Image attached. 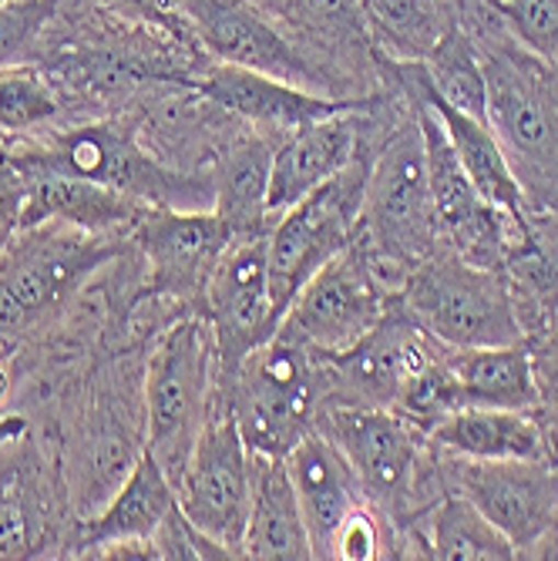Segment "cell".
Listing matches in <instances>:
<instances>
[{"mask_svg": "<svg viewBox=\"0 0 558 561\" xmlns=\"http://www.w3.org/2000/svg\"><path fill=\"white\" fill-rule=\"evenodd\" d=\"M219 346L209 320H182L148 360L145 374V454L179 484L189 454L216 414Z\"/></svg>", "mask_w": 558, "mask_h": 561, "instance_id": "1", "label": "cell"}, {"mask_svg": "<svg viewBox=\"0 0 558 561\" xmlns=\"http://www.w3.org/2000/svg\"><path fill=\"white\" fill-rule=\"evenodd\" d=\"M226 407L252 454L286 457L310 431L323 407V356L303 343L270 336L226 380Z\"/></svg>", "mask_w": 558, "mask_h": 561, "instance_id": "2", "label": "cell"}, {"mask_svg": "<svg viewBox=\"0 0 558 561\" xmlns=\"http://www.w3.org/2000/svg\"><path fill=\"white\" fill-rule=\"evenodd\" d=\"M400 310L421 333L451 350L522 343L525 327L515 296L498 270L462 260L458 252H431L400 286Z\"/></svg>", "mask_w": 558, "mask_h": 561, "instance_id": "3", "label": "cell"}, {"mask_svg": "<svg viewBox=\"0 0 558 561\" xmlns=\"http://www.w3.org/2000/svg\"><path fill=\"white\" fill-rule=\"evenodd\" d=\"M390 310L394 296L380 273V260L367 239L357 236L293 296L280 333L320 356H333L361 343Z\"/></svg>", "mask_w": 558, "mask_h": 561, "instance_id": "4", "label": "cell"}, {"mask_svg": "<svg viewBox=\"0 0 558 561\" xmlns=\"http://www.w3.org/2000/svg\"><path fill=\"white\" fill-rule=\"evenodd\" d=\"M367 159H353L340 175L310 192L293 209H286L276 226L266 232V263H270V289L280 317L293 296L307 286L337 252H343L357 239L364 188H367Z\"/></svg>", "mask_w": 558, "mask_h": 561, "instance_id": "5", "label": "cell"}, {"mask_svg": "<svg viewBox=\"0 0 558 561\" xmlns=\"http://www.w3.org/2000/svg\"><path fill=\"white\" fill-rule=\"evenodd\" d=\"M361 222L367 226L364 239L380 263L414 270L437 252L441 232L418 118L411 128L397 131L371 162Z\"/></svg>", "mask_w": 558, "mask_h": 561, "instance_id": "6", "label": "cell"}, {"mask_svg": "<svg viewBox=\"0 0 558 561\" xmlns=\"http://www.w3.org/2000/svg\"><path fill=\"white\" fill-rule=\"evenodd\" d=\"M317 431L343 454L367 501L384 512H400L418 494L424 431L408 417L390 407L327 403L317 414Z\"/></svg>", "mask_w": 558, "mask_h": 561, "instance_id": "7", "label": "cell"}, {"mask_svg": "<svg viewBox=\"0 0 558 561\" xmlns=\"http://www.w3.org/2000/svg\"><path fill=\"white\" fill-rule=\"evenodd\" d=\"M179 512L206 538L242 558V535L252 501V450L246 447L229 407L216 411L198 434L175 484Z\"/></svg>", "mask_w": 558, "mask_h": 561, "instance_id": "8", "label": "cell"}, {"mask_svg": "<svg viewBox=\"0 0 558 561\" xmlns=\"http://www.w3.org/2000/svg\"><path fill=\"white\" fill-rule=\"evenodd\" d=\"M44 232L37 242L21 249L11 263L0 266V340L31 327L37 317L58 310V306L81 286L88 273L115 256V242L105 236H91L84 229Z\"/></svg>", "mask_w": 558, "mask_h": 561, "instance_id": "9", "label": "cell"}, {"mask_svg": "<svg viewBox=\"0 0 558 561\" xmlns=\"http://www.w3.org/2000/svg\"><path fill=\"white\" fill-rule=\"evenodd\" d=\"M454 488L522 554L558 531V465L548 461H468L454 457Z\"/></svg>", "mask_w": 558, "mask_h": 561, "instance_id": "10", "label": "cell"}, {"mask_svg": "<svg viewBox=\"0 0 558 561\" xmlns=\"http://www.w3.org/2000/svg\"><path fill=\"white\" fill-rule=\"evenodd\" d=\"M209 323L219 346L223 377L229 380L246 356L280 330V310L270 289L266 232L236 239L219 260L209 286Z\"/></svg>", "mask_w": 558, "mask_h": 561, "instance_id": "11", "label": "cell"}, {"mask_svg": "<svg viewBox=\"0 0 558 561\" xmlns=\"http://www.w3.org/2000/svg\"><path fill=\"white\" fill-rule=\"evenodd\" d=\"M132 232L148 260L151 289L166 296L206 293L219 260L236 242L229 222L216 209L148 206Z\"/></svg>", "mask_w": 558, "mask_h": 561, "instance_id": "12", "label": "cell"}, {"mask_svg": "<svg viewBox=\"0 0 558 561\" xmlns=\"http://www.w3.org/2000/svg\"><path fill=\"white\" fill-rule=\"evenodd\" d=\"M488 78V125L504 151H519L525 162L558 159V88L545 68L509 55L481 58Z\"/></svg>", "mask_w": 558, "mask_h": 561, "instance_id": "13", "label": "cell"}, {"mask_svg": "<svg viewBox=\"0 0 558 561\" xmlns=\"http://www.w3.org/2000/svg\"><path fill=\"white\" fill-rule=\"evenodd\" d=\"M21 175H24V213H21V232L27 229H41L47 222H65L71 229H84V232H98L109 236L118 229H135V222L141 219V213L148 209L145 202L98 185L58 169L41 165L31 151H21L14 156Z\"/></svg>", "mask_w": 558, "mask_h": 561, "instance_id": "14", "label": "cell"}, {"mask_svg": "<svg viewBox=\"0 0 558 561\" xmlns=\"http://www.w3.org/2000/svg\"><path fill=\"white\" fill-rule=\"evenodd\" d=\"M185 14L202 47L219 58V65L260 71L296 88L317 81L296 47L239 0H185Z\"/></svg>", "mask_w": 558, "mask_h": 561, "instance_id": "15", "label": "cell"}, {"mask_svg": "<svg viewBox=\"0 0 558 561\" xmlns=\"http://www.w3.org/2000/svg\"><path fill=\"white\" fill-rule=\"evenodd\" d=\"M283 465L289 471L293 491L303 507L314 558H333V545L340 528L353 512H361L367 494L361 481L353 478L343 454L320 434L310 431L286 457Z\"/></svg>", "mask_w": 558, "mask_h": 561, "instance_id": "16", "label": "cell"}, {"mask_svg": "<svg viewBox=\"0 0 558 561\" xmlns=\"http://www.w3.org/2000/svg\"><path fill=\"white\" fill-rule=\"evenodd\" d=\"M198 91L206 94L213 105L273 131H296L303 125H314L320 118L340 115V112H357L353 101H333L323 94H310L307 88L286 84L280 78L246 71L232 65L213 68L198 81Z\"/></svg>", "mask_w": 558, "mask_h": 561, "instance_id": "17", "label": "cell"}, {"mask_svg": "<svg viewBox=\"0 0 558 561\" xmlns=\"http://www.w3.org/2000/svg\"><path fill=\"white\" fill-rule=\"evenodd\" d=\"M361 156L357 122L350 112L320 118L286 135L270 172V219H280L296 202L327 185Z\"/></svg>", "mask_w": 558, "mask_h": 561, "instance_id": "18", "label": "cell"}, {"mask_svg": "<svg viewBox=\"0 0 558 561\" xmlns=\"http://www.w3.org/2000/svg\"><path fill=\"white\" fill-rule=\"evenodd\" d=\"M414 71L418 75L411 78V94L424 98L431 105V112L441 118V125L454 145V156H458V162L468 172L478 195L494 213L509 216L515 222H525V192H522L519 172L512 169L509 151H504L494 128L488 122H478L458 108L444 105L441 98H434V91L424 81V65H414Z\"/></svg>", "mask_w": 558, "mask_h": 561, "instance_id": "19", "label": "cell"}, {"mask_svg": "<svg viewBox=\"0 0 558 561\" xmlns=\"http://www.w3.org/2000/svg\"><path fill=\"white\" fill-rule=\"evenodd\" d=\"M431 444L444 457L468 461H548V431L532 411L462 407L431 427Z\"/></svg>", "mask_w": 558, "mask_h": 561, "instance_id": "20", "label": "cell"}, {"mask_svg": "<svg viewBox=\"0 0 558 561\" xmlns=\"http://www.w3.org/2000/svg\"><path fill=\"white\" fill-rule=\"evenodd\" d=\"M242 558L307 561L314 558L303 507L283 457L252 454V501L242 535Z\"/></svg>", "mask_w": 558, "mask_h": 561, "instance_id": "21", "label": "cell"}, {"mask_svg": "<svg viewBox=\"0 0 558 561\" xmlns=\"http://www.w3.org/2000/svg\"><path fill=\"white\" fill-rule=\"evenodd\" d=\"M447 367L458 387L462 407H501V411H535L542 390L525 343L504 346H444Z\"/></svg>", "mask_w": 558, "mask_h": 561, "instance_id": "22", "label": "cell"}, {"mask_svg": "<svg viewBox=\"0 0 558 561\" xmlns=\"http://www.w3.org/2000/svg\"><path fill=\"white\" fill-rule=\"evenodd\" d=\"M179 507V494L172 478L156 465V457L141 454L128 471L118 494L94 522L84 525L78 551L98 554L115 541H148L166 525V518Z\"/></svg>", "mask_w": 558, "mask_h": 561, "instance_id": "23", "label": "cell"}, {"mask_svg": "<svg viewBox=\"0 0 558 561\" xmlns=\"http://www.w3.org/2000/svg\"><path fill=\"white\" fill-rule=\"evenodd\" d=\"M273 145L266 138H246L232 145L213 179L216 213L229 222L236 239L263 236L270 219V172Z\"/></svg>", "mask_w": 558, "mask_h": 561, "instance_id": "24", "label": "cell"}, {"mask_svg": "<svg viewBox=\"0 0 558 561\" xmlns=\"http://www.w3.org/2000/svg\"><path fill=\"white\" fill-rule=\"evenodd\" d=\"M361 14L374 44L397 65H424L458 24L444 0H361Z\"/></svg>", "mask_w": 558, "mask_h": 561, "instance_id": "25", "label": "cell"}, {"mask_svg": "<svg viewBox=\"0 0 558 561\" xmlns=\"http://www.w3.org/2000/svg\"><path fill=\"white\" fill-rule=\"evenodd\" d=\"M424 81L444 105L488 122V78L471 37L454 24L424 61Z\"/></svg>", "mask_w": 558, "mask_h": 561, "instance_id": "26", "label": "cell"}, {"mask_svg": "<svg viewBox=\"0 0 558 561\" xmlns=\"http://www.w3.org/2000/svg\"><path fill=\"white\" fill-rule=\"evenodd\" d=\"M431 558L509 561L519 558V551L462 491H451L431 518Z\"/></svg>", "mask_w": 558, "mask_h": 561, "instance_id": "27", "label": "cell"}, {"mask_svg": "<svg viewBox=\"0 0 558 561\" xmlns=\"http://www.w3.org/2000/svg\"><path fill=\"white\" fill-rule=\"evenodd\" d=\"M44 535V504L31 484V474H24L11 461V474H4L0 461V561L11 558H34Z\"/></svg>", "mask_w": 558, "mask_h": 561, "instance_id": "28", "label": "cell"}, {"mask_svg": "<svg viewBox=\"0 0 558 561\" xmlns=\"http://www.w3.org/2000/svg\"><path fill=\"white\" fill-rule=\"evenodd\" d=\"M61 105L47 81L24 65L0 71V135H21L50 118H58Z\"/></svg>", "mask_w": 558, "mask_h": 561, "instance_id": "29", "label": "cell"}, {"mask_svg": "<svg viewBox=\"0 0 558 561\" xmlns=\"http://www.w3.org/2000/svg\"><path fill=\"white\" fill-rule=\"evenodd\" d=\"M488 4L528 55L558 68V0H488Z\"/></svg>", "mask_w": 558, "mask_h": 561, "instance_id": "30", "label": "cell"}, {"mask_svg": "<svg viewBox=\"0 0 558 561\" xmlns=\"http://www.w3.org/2000/svg\"><path fill=\"white\" fill-rule=\"evenodd\" d=\"M58 0H8L0 4V71L18 65L55 18Z\"/></svg>", "mask_w": 558, "mask_h": 561, "instance_id": "31", "label": "cell"}, {"mask_svg": "<svg viewBox=\"0 0 558 561\" xmlns=\"http://www.w3.org/2000/svg\"><path fill=\"white\" fill-rule=\"evenodd\" d=\"M333 558H340V561H374V558H380V531H377V522H374L367 504L361 507V512H353L346 518V525L340 528L337 545H333Z\"/></svg>", "mask_w": 558, "mask_h": 561, "instance_id": "32", "label": "cell"}, {"mask_svg": "<svg viewBox=\"0 0 558 561\" xmlns=\"http://www.w3.org/2000/svg\"><path fill=\"white\" fill-rule=\"evenodd\" d=\"M24 175L14 162V156L0 151V249H4L21 232V213H24Z\"/></svg>", "mask_w": 558, "mask_h": 561, "instance_id": "33", "label": "cell"}, {"mask_svg": "<svg viewBox=\"0 0 558 561\" xmlns=\"http://www.w3.org/2000/svg\"><path fill=\"white\" fill-rule=\"evenodd\" d=\"M532 367L542 397H551L558 403V327L548 333V340L538 350H532Z\"/></svg>", "mask_w": 558, "mask_h": 561, "instance_id": "34", "label": "cell"}, {"mask_svg": "<svg viewBox=\"0 0 558 561\" xmlns=\"http://www.w3.org/2000/svg\"><path fill=\"white\" fill-rule=\"evenodd\" d=\"M128 4L138 8V11L148 14V18L169 21L175 31L192 27V24H189V14H185V0H128Z\"/></svg>", "mask_w": 558, "mask_h": 561, "instance_id": "35", "label": "cell"}, {"mask_svg": "<svg viewBox=\"0 0 558 561\" xmlns=\"http://www.w3.org/2000/svg\"><path fill=\"white\" fill-rule=\"evenodd\" d=\"M24 434H27V421H24L21 414H8V417H0V450H4L8 444H18Z\"/></svg>", "mask_w": 558, "mask_h": 561, "instance_id": "36", "label": "cell"}, {"mask_svg": "<svg viewBox=\"0 0 558 561\" xmlns=\"http://www.w3.org/2000/svg\"><path fill=\"white\" fill-rule=\"evenodd\" d=\"M0 390H4V383H0Z\"/></svg>", "mask_w": 558, "mask_h": 561, "instance_id": "37", "label": "cell"}]
</instances>
